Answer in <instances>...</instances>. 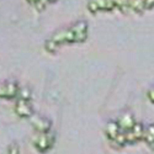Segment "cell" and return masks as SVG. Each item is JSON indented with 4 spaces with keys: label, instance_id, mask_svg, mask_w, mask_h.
Listing matches in <instances>:
<instances>
[{
    "label": "cell",
    "instance_id": "obj_1",
    "mask_svg": "<svg viewBox=\"0 0 154 154\" xmlns=\"http://www.w3.org/2000/svg\"><path fill=\"white\" fill-rule=\"evenodd\" d=\"M32 144L38 153H46L54 144V134L51 131L45 133L37 132L32 138Z\"/></svg>",
    "mask_w": 154,
    "mask_h": 154
},
{
    "label": "cell",
    "instance_id": "obj_2",
    "mask_svg": "<svg viewBox=\"0 0 154 154\" xmlns=\"http://www.w3.org/2000/svg\"><path fill=\"white\" fill-rule=\"evenodd\" d=\"M144 133H146V126L140 122H136L132 130L126 132L127 144H134V143L139 142V140H143Z\"/></svg>",
    "mask_w": 154,
    "mask_h": 154
},
{
    "label": "cell",
    "instance_id": "obj_3",
    "mask_svg": "<svg viewBox=\"0 0 154 154\" xmlns=\"http://www.w3.org/2000/svg\"><path fill=\"white\" fill-rule=\"evenodd\" d=\"M51 40L56 42L58 46L62 43H75V33L72 31L70 27L63 29L57 32H54L51 37Z\"/></svg>",
    "mask_w": 154,
    "mask_h": 154
},
{
    "label": "cell",
    "instance_id": "obj_4",
    "mask_svg": "<svg viewBox=\"0 0 154 154\" xmlns=\"http://www.w3.org/2000/svg\"><path fill=\"white\" fill-rule=\"evenodd\" d=\"M20 88L15 82H5L0 84V99L11 100L19 95Z\"/></svg>",
    "mask_w": 154,
    "mask_h": 154
},
{
    "label": "cell",
    "instance_id": "obj_5",
    "mask_svg": "<svg viewBox=\"0 0 154 154\" xmlns=\"http://www.w3.org/2000/svg\"><path fill=\"white\" fill-rule=\"evenodd\" d=\"M14 111L19 117L22 119H27V117H32L33 116V111H32V106L30 104V101L27 100H21L19 99L15 105H14Z\"/></svg>",
    "mask_w": 154,
    "mask_h": 154
},
{
    "label": "cell",
    "instance_id": "obj_6",
    "mask_svg": "<svg viewBox=\"0 0 154 154\" xmlns=\"http://www.w3.org/2000/svg\"><path fill=\"white\" fill-rule=\"evenodd\" d=\"M31 125L38 133L49 132L51 127H52V122L43 116H40V115H33L31 117Z\"/></svg>",
    "mask_w": 154,
    "mask_h": 154
},
{
    "label": "cell",
    "instance_id": "obj_7",
    "mask_svg": "<svg viewBox=\"0 0 154 154\" xmlns=\"http://www.w3.org/2000/svg\"><path fill=\"white\" fill-rule=\"evenodd\" d=\"M72 31L75 33V43H82L88 37V25L85 21H78L70 26Z\"/></svg>",
    "mask_w": 154,
    "mask_h": 154
},
{
    "label": "cell",
    "instance_id": "obj_8",
    "mask_svg": "<svg viewBox=\"0 0 154 154\" xmlns=\"http://www.w3.org/2000/svg\"><path fill=\"white\" fill-rule=\"evenodd\" d=\"M117 123L121 128V131L127 132V131H130L133 128V126L136 125V120H134V116L131 112H123L122 115H120Z\"/></svg>",
    "mask_w": 154,
    "mask_h": 154
},
{
    "label": "cell",
    "instance_id": "obj_9",
    "mask_svg": "<svg viewBox=\"0 0 154 154\" xmlns=\"http://www.w3.org/2000/svg\"><path fill=\"white\" fill-rule=\"evenodd\" d=\"M121 128L117 123V121H109L105 126V134L107 137V139L110 140V142H112V140L116 139V137L121 133Z\"/></svg>",
    "mask_w": 154,
    "mask_h": 154
},
{
    "label": "cell",
    "instance_id": "obj_10",
    "mask_svg": "<svg viewBox=\"0 0 154 154\" xmlns=\"http://www.w3.org/2000/svg\"><path fill=\"white\" fill-rule=\"evenodd\" d=\"M131 11L142 12L146 10V0H128Z\"/></svg>",
    "mask_w": 154,
    "mask_h": 154
},
{
    "label": "cell",
    "instance_id": "obj_11",
    "mask_svg": "<svg viewBox=\"0 0 154 154\" xmlns=\"http://www.w3.org/2000/svg\"><path fill=\"white\" fill-rule=\"evenodd\" d=\"M143 140L148 146H150L152 148L154 147V123L146 127V133H144V139Z\"/></svg>",
    "mask_w": 154,
    "mask_h": 154
},
{
    "label": "cell",
    "instance_id": "obj_12",
    "mask_svg": "<svg viewBox=\"0 0 154 154\" xmlns=\"http://www.w3.org/2000/svg\"><path fill=\"white\" fill-rule=\"evenodd\" d=\"M115 147H117V148H122V147H125L126 144H127V138H126V132H121L117 137H116V139L115 140H112L111 142Z\"/></svg>",
    "mask_w": 154,
    "mask_h": 154
},
{
    "label": "cell",
    "instance_id": "obj_13",
    "mask_svg": "<svg viewBox=\"0 0 154 154\" xmlns=\"http://www.w3.org/2000/svg\"><path fill=\"white\" fill-rule=\"evenodd\" d=\"M19 99H21V100H27V101H30V99H31V90L29 88H26V86H23V88H20V90H19Z\"/></svg>",
    "mask_w": 154,
    "mask_h": 154
},
{
    "label": "cell",
    "instance_id": "obj_14",
    "mask_svg": "<svg viewBox=\"0 0 154 154\" xmlns=\"http://www.w3.org/2000/svg\"><path fill=\"white\" fill-rule=\"evenodd\" d=\"M58 47H59V46H58L56 42H53L52 40H51V38L45 42V49L47 51V52H49V53H54L58 49Z\"/></svg>",
    "mask_w": 154,
    "mask_h": 154
},
{
    "label": "cell",
    "instance_id": "obj_15",
    "mask_svg": "<svg viewBox=\"0 0 154 154\" xmlns=\"http://www.w3.org/2000/svg\"><path fill=\"white\" fill-rule=\"evenodd\" d=\"M6 154H20V149H19L17 143H11V144L8 147Z\"/></svg>",
    "mask_w": 154,
    "mask_h": 154
},
{
    "label": "cell",
    "instance_id": "obj_16",
    "mask_svg": "<svg viewBox=\"0 0 154 154\" xmlns=\"http://www.w3.org/2000/svg\"><path fill=\"white\" fill-rule=\"evenodd\" d=\"M147 96H148V99L153 102V104H154V85L149 89V90H148V93H147Z\"/></svg>",
    "mask_w": 154,
    "mask_h": 154
},
{
    "label": "cell",
    "instance_id": "obj_17",
    "mask_svg": "<svg viewBox=\"0 0 154 154\" xmlns=\"http://www.w3.org/2000/svg\"><path fill=\"white\" fill-rule=\"evenodd\" d=\"M154 9V0H146V10Z\"/></svg>",
    "mask_w": 154,
    "mask_h": 154
},
{
    "label": "cell",
    "instance_id": "obj_18",
    "mask_svg": "<svg viewBox=\"0 0 154 154\" xmlns=\"http://www.w3.org/2000/svg\"><path fill=\"white\" fill-rule=\"evenodd\" d=\"M27 2H29L30 4H32V5H35V3H36V2H38V0H27Z\"/></svg>",
    "mask_w": 154,
    "mask_h": 154
},
{
    "label": "cell",
    "instance_id": "obj_19",
    "mask_svg": "<svg viewBox=\"0 0 154 154\" xmlns=\"http://www.w3.org/2000/svg\"><path fill=\"white\" fill-rule=\"evenodd\" d=\"M47 3H53V2H56V0H46Z\"/></svg>",
    "mask_w": 154,
    "mask_h": 154
}]
</instances>
